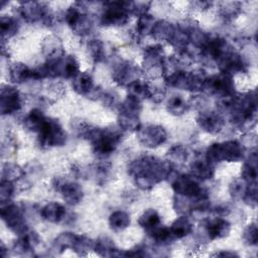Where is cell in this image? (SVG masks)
<instances>
[{"label":"cell","mask_w":258,"mask_h":258,"mask_svg":"<svg viewBox=\"0 0 258 258\" xmlns=\"http://www.w3.org/2000/svg\"><path fill=\"white\" fill-rule=\"evenodd\" d=\"M221 73L233 76L246 71V62L242 55L228 44L215 61Z\"/></svg>","instance_id":"9"},{"label":"cell","mask_w":258,"mask_h":258,"mask_svg":"<svg viewBox=\"0 0 258 258\" xmlns=\"http://www.w3.org/2000/svg\"><path fill=\"white\" fill-rule=\"evenodd\" d=\"M15 190V186L13 181L1 179L0 183V201L1 204H5L10 202Z\"/></svg>","instance_id":"46"},{"label":"cell","mask_w":258,"mask_h":258,"mask_svg":"<svg viewBox=\"0 0 258 258\" xmlns=\"http://www.w3.org/2000/svg\"><path fill=\"white\" fill-rule=\"evenodd\" d=\"M213 256H216V257H237L238 255L235 252H232V251H220V252L215 253Z\"/></svg>","instance_id":"49"},{"label":"cell","mask_w":258,"mask_h":258,"mask_svg":"<svg viewBox=\"0 0 258 258\" xmlns=\"http://www.w3.org/2000/svg\"><path fill=\"white\" fill-rule=\"evenodd\" d=\"M241 10V4L239 2H223L220 7L221 15L226 19H233Z\"/></svg>","instance_id":"44"},{"label":"cell","mask_w":258,"mask_h":258,"mask_svg":"<svg viewBox=\"0 0 258 258\" xmlns=\"http://www.w3.org/2000/svg\"><path fill=\"white\" fill-rule=\"evenodd\" d=\"M131 224V219L129 214L124 211L118 210L113 212L109 216V226L115 232H121L127 229Z\"/></svg>","instance_id":"31"},{"label":"cell","mask_w":258,"mask_h":258,"mask_svg":"<svg viewBox=\"0 0 258 258\" xmlns=\"http://www.w3.org/2000/svg\"><path fill=\"white\" fill-rule=\"evenodd\" d=\"M19 30V23L13 16L3 15L0 18V31L2 39L14 36Z\"/></svg>","instance_id":"34"},{"label":"cell","mask_w":258,"mask_h":258,"mask_svg":"<svg viewBox=\"0 0 258 258\" xmlns=\"http://www.w3.org/2000/svg\"><path fill=\"white\" fill-rule=\"evenodd\" d=\"M199 127L210 134L220 133L225 126L224 117L216 111H202L197 117Z\"/></svg>","instance_id":"17"},{"label":"cell","mask_w":258,"mask_h":258,"mask_svg":"<svg viewBox=\"0 0 258 258\" xmlns=\"http://www.w3.org/2000/svg\"><path fill=\"white\" fill-rule=\"evenodd\" d=\"M160 224V216L158 212L154 209L145 210L138 218V225L145 229V231L150 230Z\"/></svg>","instance_id":"36"},{"label":"cell","mask_w":258,"mask_h":258,"mask_svg":"<svg viewBox=\"0 0 258 258\" xmlns=\"http://www.w3.org/2000/svg\"><path fill=\"white\" fill-rule=\"evenodd\" d=\"M140 114L120 111L118 114V124L122 130L126 131H138L141 127Z\"/></svg>","instance_id":"28"},{"label":"cell","mask_w":258,"mask_h":258,"mask_svg":"<svg viewBox=\"0 0 258 258\" xmlns=\"http://www.w3.org/2000/svg\"><path fill=\"white\" fill-rule=\"evenodd\" d=\"M171 171V163L152 155H142L128 165V173L135 184L143 190L151 189L155 184L168 178Z\"/></svg>","instance_id":"1"},{"label":"cell","mask_w":258,"mask_h":258,"mask_svg":"<svg viewBox=\"0 0 258 258\" xmlns=\"http://www.w3.org/2000/svg\"><path fill=\"white\" fill-rule=\"evenodd\" d=\"M166 111L173 116H181L185 114L189 108V105L181 96H171L166 102Z\"/></svg>","instance_id":"33"},{"label":"cell","mask_w":258,"mask_h":258,"mask_svg":"<svg viewBox=\"0 0 258 258\" xmlns=\"http://www.w3.org/2000/svg\"><path fill=\"white\" fill-rule=\"evenodd\" d=\"M23 169L14 163H5L2 167V179L15 181L22 177Z\"/></svg>","instance_id":"43"},{"label":"cell","mask_w":258,"mask_h":258,"mask_svg":"<svg viewBox=\"0 0 258 258\" xmlns=\"http://www.w3.org/2000/svg\"><path fill=\"white\" fill-rule=\"evenodd\" d=\"M40 216L48 223L57 224L66 219V208L56 202H51L43 206L40 210Z\"/></svg>","instance_id":"21"},{"label":"cell","mask_w":258,"mask_h":258,"mask_svg":"<svg viewBox=\"0 0 258 258\" xmlns=\"http://www.w3.org/2000/svg\"><path fill=\"white\" fill-rule=\"evenodd\" d=\"M202 91L206 92L208 95L216 96L219 99L231 97L236 94L233 77L224 73L207 77Z\"/></svg>","instance_id":"5"},{"label":"cell","mask_w":258,"mask_h":258,"mask_svg":"<svg viewBox=\"0 0 258 258\" xmlns=\"http://www.w3.org/2000/svg\"><path fill=\"white\" fill-rule=\"evenodd\" d=\"M245 148L237 140H228L224 142L212 143L206 150L205 158L211 164L223 161L237 162L244 158Z\"/></svg>","instance_id":"3"},{"label":"cell","mask_w":258,"mask_h":258,"mask_svg":"<svg viewBox=\"0 0 258 258\" xmlns=\"http://www.w3.org/2000/svg\"><path fill=\"white\" fill-rule=\"evenodd\" d=\"M190 175L200 180H208L214 177L215 168L206 158H198L194 160L189 165Z\"/></svg>","instance_id":"22"},{"label":"cell","mask_w":258,"mask_h":258,"mask_svg":"<svg viewBox=\"0 0 258 258\" xmlns=\"http://www.w3.org/2000/svg\"><path fill=\"white\" fill-rule=\"evenodd\" d=\"M247 187H248V183L242 177H237L230 182L229 192L233 199L243 200L246 194Z\"/></svg>","instance_id":"42"},{"label":"cell","mask_w":258,"mask_h":258,"mask_svg":"<svg viewBox=\"0 0 258 258\" xmlns=\"http://www.w3.org/2000/svg\"><path fill=\"white\" fill-rule=\"evenodd\" d=\"M87 51L89 56L95 61L100 62L103 61L106 57V48L105 44L102 40L94 38L91 39L87 44Z\"/></svg>","instance_id":"37"},{"label":"cell","mask_w":258,"mask_h":258,"mask_svg":"<svg viewBox=\"0 0 258 258\" xmlns=\"http://www.w3.org/2000/svg\"><path fill=\"white\" fill-rule=\"evenodd\" d=\"M139 68L130 61L118 62L112 73L113 80L120 86H129L133 82L139 79Z\"/></svg>","instance_id":"16"},{"label":"cell","mask_w":258,"mask_h":258,"mask_svg":"<svg viewBox=\"0 0 258 258\" xmlns=\"http://www.w3.org/2000/svg\"><path fill=\"white\" fill-rule=\"evenodd\" d=\"M94 247H95V242L91 238L87 236L78 235L72 250L80 256H85L91 250H94Z\"/></svg>","instance_id":"41"},{"label":"cell","mask_w":258,"mask_h":258,"mask_svg":"<svg viewBox=\"0 0 258 258\" xmlns=\"http://www.w3.org/2000/svg\"><path fill=\"white\" fill-rule=\"evenodd\" d=\"M94 251L100 256L112 257V256H116L118 249L116 248V245L111 238L102 236L95 242Z\"/></svg>","instance_id":"32"},{"label":"cell","mask_w":258,"mask_h":258,"mask_svg":"<svg viewBox=\"0 0 258 258\" xmlns=\"http://www.w3.org/2000/svg\"><path fill=\"white\" fill-rule=\"evenodd\" d=\"M23 105L20 92L12 86H2L0 93V111L2 115H12L17 113Z\"/></svg>","instance_id":"15"},{"label":"cell","mask_w":258,"mask_h":258,"mask_svg":"<svg viewBox=\"0 0 258 258\" xmlns=\"http://www.w3.org/2000/svg\"><path fill=\"white\" fill-rule=\"evenodd\" d=\"M166 156H167V161L169 163L182 164L183 162L186 161L188 152H187L186 147H184L183 145L175 144L168 149Z\"/></svg>","instance_id":"39"},{"label":"cell","mask_w":258,"mask_h":258,"mask_svg":"<svg viewBox=\"0 0 258 258\" xmlns=\"http://www.w3.org/2000/svg\"><path fill=\"white\" fill-rule=\"evenodd\" d=\"M150 2L147 1H136V2H127V8L130 14L137 15L138 17L148 13L150 7Z\"/></svg>","instance_id":"47"},{"label":"cell","mask_w":258,"mask_h":258,"mask_svg":"<svg viewBox=\"0 0 258 258\" xmlns=\"http://www.w3.org/2000/svg\"><path fill=\"white\" fill-rule=\"evenodd\" d=\"M1 218L7 228L18 236L28 231L24 211L11 202L1 204Z\"/></svg>","instance_id":"7"},{"label":"cell","mask_w":258,"mask_h":258,"mask_svg":"<svg viewBox=\"0 0 258 258\" xmlns=\"http://www.w3.org/2000/svg\"><path fill=\"white\" fill-rule=\"evenodd\" d=\"M72 88L77 94L82 96H92L96 90L93 77L86 72H80L72 79Z\"/></svg>","instance_id":"20"},{"label":"cell","mask_w":258,"mask_h":258,"mask_svg":"<svg viewBox=\"0 0 258 258\" xmlns=\"http://www.w3.org/2000/svg\"><path fill=\"white\" fill-rule=\"evenodd\" d=\"M165 55L160 44L149 45L143 52V68L152 76L162 75L164 71Z\"/></svg>","instance_id":"12"},{"label":"cell","mask_w":258,"mask_h":258,"mask_svg":"<svg viewBox=\"0 0 258 258\" xmlns=\"http://www.w3.org/2000/svg\"><path fill=\"white\" fill-rule=\"evenodd\" d=\"M40 244V238L35 232L27 231L25 234L18 236L13 244V251L18 254L32 252Z\"/></svg>","instance_id":"19"},{"label":"cell","mask_w":258,"mask_h":258,"mask_svg":"<svg viewBox=\"0 0 258 258\" xmlns=\"http://www.w3.org/2000/svg\"><path fill=\"white\" fill-rule=\"evenodd\" d=\"M77 237H78V235L75 233H72V232L60 233L53 241V244H52L53 249L55 251L57 250L59 252H62L67 249H72Z\"/></svg>","instance_id":"40"},{"label":"cell","mask_w":258,"mask_h":258,"mask_svg":"<svg viewBox=\"0 0 258 258\" xmlns=\"http://www.w3.org/2000/svg\"><path fill=\"white\" fill-rule=\"evenodd\" d=\"M155 23V18L149 13L139 16L136 23V33L140 36H146L151 34Z\"/></svg>","instance_id":"38"},{"label":"cell","mask_w":258,"mask_h":258,"mask_svg":"<svg viewBox=\"0 0 258 258\" xmlns=\"http://www.w3.org/2000/svg\"><path fill=\"white\" fill-rule=\"evenodd\" d=\"M241 177L248 183H257V152L254 149L245 160L242 170H241Z\"/></svg>","instance_id":"26"},{"label":"cell","mask_w":258,"mask_h":258,"mask_svg":"<svg viewBox=\"0 0 258 258\" xmlns=\"http://www.w3.org/2000/svg\"><path fill=\"white\" fill-rule=\"evenodd\" d=\"M52 186L56 191L60 192L63 201L70 206L80 204L84 198L83 188L76 181L63 177H55L52 181Z\"/></svg>","instance_id":"11"},{"label":"cell","mask_w":258,"mask_h":258,"mask_svg":"<svg viewBox=\"0 0 258 258\" xmlns=\"http://www.w3.org/2000/svg\"><path fill=\"white\" fill-rule=\"evenodd\" d=\"M7 249H6V247L4 246V244L3 243H1V247H0V255H1V257H6L7 256Z\"/></svg>","instance_id":"50"},{"label":"cell","mask_w":258,"mask_h":258,"mask_svg":"<svg viewBox=\"0 0 258 258\" xmlns=\"http://www.w3.org/2000/svg\"><path fill=\"white\" fill-rule=\"evenodd\" d=\"M42 52L46 57V60H53L64 55L62 43L56 36H47L42 42Z\"/></svg>","instance_id":"23"},{"label":"cell","mask_w":258,"mask_h":258,"mask_svg":"<svg viewBox=\"0 0 258 258\" xmlns=\"http://www.w3.org/2000/svg\"><path fill=\"white\" fill-rule=\"evenodd\" d=\"M64 21L71 27L74 33L85 36L93 28V20L90 15L80 10V7L72 6L64 12Z\"/></svg>","instance_id":"10"},{"label":"cell","mask_w":258,"mask_h":258,"mask_svg":"<svg viewBox=\"0 0 258 258\" xmlns=\"http://www.w3.org/2000/svg\"><path fill=\"white\" fill-rule=\"evenodd\" d=\"M129 15L127 2H106L103 6L100 21L104 26H123L128 22Z\"/></svg>","instance_id":"8"},{"label":"cell","mask_w":258,"mask_h":258,"mask_svg":"<svg viewBox=\"0 0 258 258\" xmlns=\"http://www.w3.org/2000/svg\"><path fill=\"white\" fill-rule=\"evenodd\" d=\"M149 238L158 245H164L167 244L170 240L173 239L169 228L165 226H161L160 224L150 230L146 231Z\"/></svg>","instance_id":"35"},{"label":"cell","mask_w":258,"mask_h":258,"mask_svg":"<svg viewBox=\"0 0 258 258\" xmlns=\"http://www.w3.org/2000/svg\"><path fill=\"white\" fill-rule=\"evenodd\" d=\"M243 239L249 246H255L258 242V229L255 222L250 223L243 232Z\"/></svg>","instance_id":"45"},{"label":"cell","mask_w":258,"mask_h":258,"mask_svg":"<svg viewBox=\"0 0 258 258\" xmlns=\"http://www.w3.org/2000/svg\"><path fill=\"white\" fill-rule=\"evenodd\" d=\"M46 119L47 118L44 116V114L40 109L34 108L30 110L29 113L24 117L23 124L27 130L34 133H38L42 128Z\"/></svg>","instance_id":"27"},{"label":"cell","mask_w":258,"mask_h":258,"mask_svg":"<svg viewBox=\"0 0 258 258\" xmlns=\"http://www.w3.org/2000/svg\"><path fill=\"white\" fill-rule=\"evenodd\" d=\"M128 96L142 102V100L151 98V86L145 81L136 80L128 87Z\"/></svg>","instance_id":"29"},{"label":"cell","mask_w":258,"mask_h":258,"mask_svg":"<svg viewBox=\"0 0 258 258\" xmlns=\"http://www.w3.org/2000/svg\"><path fill=\"white\" fill-rule=\"evenodd\" d=\"M139 141L146 147L156 148L167 140V132L161 125L147 124L137 131Z\"/></svg>","instance_id":"14"},{"label":"cell","mask_w":258,"mask_h":258,"mask_svg":"<svg viewBox=\"0 0 258 258\" xmlns=\"http://www.w3.org/2000/svg\"><path fill=\"white\" fill-rule=\"evenodd\" d=\"M243 201L250 207H256L257 204V183L248 184L246 194L243 198Z\"/></svg>","instance_id":"48"},{"label":"cell","mask_w":258,"mask_h":258,"mask_svg":"<svg viewBox=\"0 0 258 258\" xmlns=\"http://www.w3.org/2000/svg\"><path fill=\"white\" fill-rule=\"evenodd\" d=\"M204 229L208 239L210 240L223 239L230 235L231 224L228 220L223 218L208 219L205 221Z\"/></svg>","instance_id":"18"},{"label":"cell","mask_w":258,"mask_h":258,"mask_svg":"<svg viewBox=\"0 0 258 258\" xmlns=\"http://www.w3.org/2000/svg\"><path fill=\"white\" fill-rule=\"evenodd\" d=\"M176 25L166 20H158L156 21L154 28L152 30V35L154 38L158 40H166L169 41L172 37Z\"/></svg>","instance_id":"30"},{"label":"cell","mask_w":258,"mask_h":258,"mask_svg":"<svg viewBox=\"0 0 258 258\" xmlns=\"http://www.w3.org/2000/svg\"><path fill=\"white\" fill-rule=\"evenodd\" d=\"M9 79L14 84H22L27 82L28 80L33 79L32 70L29 69L25 63L16 61L10 64L9 67Z\"/></svg>","instance_id":"25"},{"label":"cell","mask_w":258,"mask_h":258,"mask_svg":"<svg viewBox=\"0 0 258 258\" xmlns=\"http://www.w3.org/2000/svg\"><path fill=\"white\" fill-rule=\"evenodd\" d=\"M19 14L26 22L35 23L41 21L44 24L51 16L45 3L35 1L21 2L19 6Z\"/></svg>","instance_id":"13"},{"label":"cell","mask_w":258,"mask_h":258,"mask_svg":"<svg viewBox=\"0 0 258 258\" xmlns=\"http://www.w3.org/2000/svg\"><path fill=\"white\" fill-rule=\"evenodd\" d=\"M122 133L116 128H98L92 126L87 140L92 144L94 153L100 157H106L112 154L121 142Z\"/></svg>","instance_id":"2"},{"label":"cell","mask_w":258,"mask_h":258,"mask_svg":"<svg viewBox=\"0 0 258 258\" xmlns=\"http://www.w3.org/2000/svg\"><path fill=\"white\" fill-rule=\"evenodd\" d=\"M171 187L175 195L190 200L209 196L207 190L201 186L198 179L190 174H175L171 178Z\"/></svg>","instance_id":"6"},{"label":"cell","mask_w":258,"mask_h":258,"mask_svg":"<svg viewBox=\"0 0 258 258\" xmlns=\"http://www.w3.org/2000/svg\"><path fill=\"white\" fill-rule=\"evenodd\" d=\"M67 133L55 119L47 118L37 133V143L41 148L63 146L67 142Z\"/></svg>","instance_id":"4"},{"label":"cell","mask_w":258,"mask_h":258,"mask_svg":"<svg viewBox=\"0 0 258 258\" xmlns=\"http://www.w3.org/2000/svg\"><path fill=\"white\" fill-rule=\"evenodd\" d=\"M169 230L173 239H182L192 233L194 225L185 215H181L171 223Z\"/></svg>","instance_id":"24"}]
</instances>
